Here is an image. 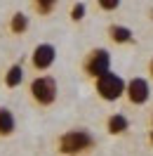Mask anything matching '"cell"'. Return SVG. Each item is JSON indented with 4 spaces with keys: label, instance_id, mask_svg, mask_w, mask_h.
Returning a JSON list of instances; mask_svg holds the SVG:
<instances>
[{
    "label": "cell",
    "instance_id": "cell-3",
    "mask_svg": "<svg viewBox=\"0 0 153 156\" xmlns=\"http://www.w3.org/2000/svg\"><path fill=\"white\" fill-rule=\"evenodd\" d=\"M125 85H127V80L118 76L115 71H106L94 78V92L104 102H118L120 97H125Z\"/></svg>",
    "mask_w": 153,
    "mask_h": 156
},
{
    "label": "cell",
    "instance_id": "cell-2",
    "mask_svg": "<svg viewBox=\"0 0 153 156\" xmlns=\"http://www.w3.org/2000/svg\"><path fill=\"white\" fill-rule=\"evenodd\" d=\"M29 95L33 99V104L40 109H49L59 97V83L54 76L49 73H42V76H36L29 83Z\"/></svg>",
    "mask_w": 153,
    "mask_h": 156
},
{
    "label": "cell",
    "instance_id": "cell-5",
    "mask_svg": "<svg viewBox=\"0 0 153 156\" xmlns=\"http://www.w3.org/2000/svg\"><path fill=\"white\" fill-rule=\"evenodd\" d=\"M125 97L132 107H144L148 99H151V83L144 76H134L127 80L125 85Z\"/></svg>",
    "mask_w": 153,
    "mask_h": 156
},
{
    "label": "cell",
    "instance_id": "cell-1",
    "mask_svg": "<svg viewBox=\"0 0 153 156\" xmlns=\"http://www.w3.org/2000/svg\"><path fill=\"white\" fill-rule=\"evenodd\" d=\"M94 144L97 140L87 128H73V130H66L64 135H59L57 151L64 156H83V154H90L94 149Z\"/></svg>",
    "mask_w": 153,
    "mask_h": 156
},
{
    "label": "cell",
    "instance_id": "cell-11",
    "mask_svg": "<svg viewBox=\"0 0 153 156\" xmlns=\"http://www.w3.org/2000/svg\"><path fill=\"white\" fill-rule=\"evenodd\" d=\"M106 130L111 135H125L130 130V118L125 116V114H111V116L106 118Z\"/></svg>",
    "mask_w": 153,
    "mask_h": 156
},
{
    "label": "cell",
    "instance_id": "cell-14",
    "mask_svg": "<svg viewBox=\"0 0 153 156\" xmlns=\"http://www.w3.org/2000/svg\"><path fill=\"white\" fill-rule=\"evenodd\" d=\"M120 2H123V0H97V7L101 12H115L120 7Z\"/></svg>",
    "mask_w": 153,
    "mask_h": 156
},
{
    "label": "cell",
    "instance_id": "cell-12",
    "mask_svg": "<svg viewBox=\"0 0 153 156\" xmlns=\"http://www.w3.org/2000/svg\"><path fill=\"white\" fill-rule=\"evenodd\" d=\"M31 5H33V10L38 12L40 17H49L52 12L57 10L59 0H31Z\"/></svg>",
    "mask_w": 153,
    "mask_h": 156
},
{
    "label": "cell",
    "instance_id": "cell-16",
    "mask_svg": "<svg viewBox=\"0 0 153 156\" xmlns=\"http://www.w3.org/2000/svg\"><path fill=\"white\" fill-rule=\"evenodd\" d=\"M151 19H153V10H151Z\"/></svg>",
    "mask_w": 153,
    "mask_h": 156
},
{
    "label": "cell",
    "instance_id": "cell-6",
    "mask_svg": "<svg viewBox=\"0 0 153 156\" xmlns=\"http://www.w3.org/2000/svg\"><path fill=\"white\" fill-rule=\"evenodd\" d=\"M54 62H57V48L52 43H38L31 52V66L36 71H40V73L49 71Z\"/></svg>",
    "mask_w": 153,
    "mask_h": 156
},
{
    "label": "cell",
    "instance_id": "cell-4",
    "mask_svg": "<svg viewBox=\"0 0 153 156\" xmlns=\"http://www.w3.org/2000/svg\"><path fill=\"white\" fill-rule=\"evenodd\" d=\"M106 71H111V52L106 48H94L90 50L83 59V73L87 78H92L94 80L97 76H101Z\"/></svg>",
    "mask_w": 153,
    "mask_h": 156
},
{
    "label": "cell",
    "instance_id": "cell-15",
    "mask_svg": "<svg viewBox=\"0 0 153 156\" xmlns=\"http://www.w3.org/2000/svg\"><path fill=\"white\" fill-rule=\"evenodd\" d=\"M148 76H151V80H153V57L148 59Z\"/></svg>",
    "mask_w": 153,
    "mask_h": 156
},
{
    "label": "cell",
    "instance_id": "cell-10",
    "mask_svg": "<svg viewBox=\"0 0 153 156\" xmlns=\"http://www.w3.org/2000/svg\"><path fill=\"white\" fill-rule=\"evenodd\" d=\"M31 26V19H29V14L26 12H14L10 17V24H7V31H10L12 36H24L26 31H29Z\"/></svg>",
    "mask_w": 153,
    "mask_h": 156
},
{
    "label": "cell",
    "instance_id": "cell-7",
    "mask_svg": "<svg viewBox=\"0 0 153 156\" xmlns=\"http://www.w3.org/2000/svg\"><path fill=\"white\" fill-rule=\"evenodd\" d=\"M17 133V116L7 107H0V140H7Z\"/></svg>",
    "mask_w": 153,
    "mask_h": 156
},
{
    "label": "cell",
    "instance_id": "cell-13",
    "mask_svg": "<svg viewBox=\"0 0 153 156\" xmlns=\"http://www.w3.org/2000/svg\"><path fill=\"white\" fill-rule=\"evenodd\" d=\"M85 14H87V7H85V2H76L73 7H71V21H83L85 19Z\"/></svg>",
    "mask_w": 153,
    "mask_h": 156
},
{
    "label": "cell",
    "instance_id": "cell-8",
    "mask_svg": "<svg viewBox=\"0 0 153 156\" xmlns=\"http://www.w3.org/2000/svg\"><path fill=\"white\" fill-rule=\"evenodd\" d=\"M106 33H108V38L113 40L115 45H130V43H134L132 29H127V26H123V24H111Z\"/></svg>",
    "mask_w": 153,
    "mask_h": 156
},
{
    "label": "cell",
    "instance_id": "cell-9",
    "mask_svg": "<svg viewBox=\"0 0 153 156\" xmlns=\"http://www.w3.org/2000/svg\"><path fill=\"white\" fill-rule=\"evenodd\" d=\"M2 83H5V88H19L21 83H24V64L21 62H17V64H12V66H7V71H5V76H2Z\"/></svg>",
    "mask_w": 153,
    "mask_h": 156
}]
</instances>
